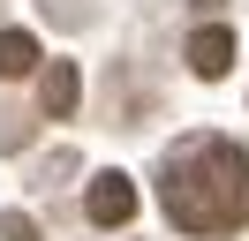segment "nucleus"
<instances>
[{"label": "nucleus", "mask_w": 249, "mask_h": 241, "mask_svg": "<svg viewBox=\"0 0 249 241\" xmlns=\"http://www.w3.org/2000/svg\"><path fill=\"white\" fill-rule=\"evenodd\" d=\"M83 211H91V226H128V219H136V181H128V173H91Z\"/></svg>", "instance_id": "obj_2"}, {"label": "nucleus", "mask_w": 249, "mask_h": 241, "mask_svg": "<svg viewBox=\"0 0 249 241\" xmlns=\"http://www.w3.org/2000/svg\"><path fill=\"white\" fill-rule=\"evenodd\" d=\"M189 68H196L204 83H219V75L234 68V30L227 23H204L196 38H189Z\"/></svg>", "instance_id": "obj_3"}, {"label": "nucleus", "mask_w": 249, "mask_h": 241, "mask_svg": "<svg viewBox=\"0 0 249 241\" xmlns=\"http://www.w3.org/2000/svg\"><path fill=\"white\" fill-rule=\"evenodd\" d=\"M76 90H83V83H76V60H53V68L38 75V105H46L53 120H68V113H76Z\"/></svg>", "instance_id": "obj_4"}, {"label": "nucleus", "mask_w": 249, "mask_h": 241, "mask_svg": "<svg viewBox=\"0 0 249 241\" xmlns=\"http://www.w3.org/2000/svg\"><path fill=\"white\" fill-rule=\"evenodd\" d=\"M38 60H46V53H38L31 30H0V75H31Z\"/></svg>", "instance_id": "obj_5"}, {"label": "nucleus", "mask_w": 249, "mask_h": 241, "mask_svg": "<svg viewBox=\"0 0 249 241\" xmlns=\"http://www.w3.org/2000/svg\"><path fill=\"white\" fill-rule=\"evenodd\" d=\"M159 204L181 234H234L249 226V151L227 136H189L159 166Z\"/></svg>", "instance_id": "obj_1"}, {"label": "nucleus", "mask_w": 249, "mask_h": 241, "mask_svg": "<svg viewBox=\"0 0 249 241\" xmlns=\"http://www.w3.org/2000/svg\"><path fill=\"white\" fill-rule=\"evenodd\" d=\"M0 241H38V219L31 211H0Z\"/></svg>", "instance_id": "obj_6"}]
</instances>
